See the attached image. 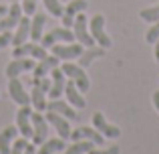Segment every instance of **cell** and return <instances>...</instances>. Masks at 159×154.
I'll use <instances>...</instances> for the list:
<instances>
[{
    "mask_svg": "<svg viewBox=\"0 0 159 154\" xmlns=\"http://www.w3.org/2000/svg\"><path fill=\"white\" fill-rule=\"evenodd\" d=\"M28 39H30V16L22 14V18H20L18 24H16V32L12 35V45L18 47V45L26 43Z\"/></svg>",
    "mask_w": 159,
    "mask_h": 154,
    "instance_id": "obj_17",
    "label": "cell"
},
{
    "mask_svg": "<svg viewBox=\"0 0 159 154\" xmlns=\"http://www.w3.org/2000/svg\"><path fill=\"white\" fill-rule=\"evenodd\" d=\"M73 142H77V140H91V142L95 144V146H103L105 144V136L101 134L99 130H95V128H77V130H70V136H69Z\"/></svg>",
    "mask_w": 159,
    "mask_h": 154,
    "instance_id": "obj_10",
    "label": "cell"
},
{
    "mask_svg": "<svg viewBox=\"0 0 159 154\" xmlns=\"http://www.w3.org/2000/svg\"><path fill=\"white\" fill-rule=\"evenodd\" d=\"M34 61L36 59H32V57H14V61H10V63L6 65L8 79L10 77H18L20 73H24V71H32L34 65H36Z\"/></svg>",
    "mask_w": 159,
    "mask_h": 154,
    "instance_id": "obj_12",
    "label": "cell"
},
{
    "mask_svg": "<svg viewBox=\"0 0 159 154\" xmlns=\"http://www.w3.org/2000/svg\"><path fill=\"white\" fill-rule=\"evenodd\" d=\"M43 4H44V8H47L52 16H57V18H61V16H62L65 6H61V2H58V0H43Z\"/></svg>",
    "mask_w": 159,
    "mask_h": 154,
    "instance_id": "obj_27",
    "label": "cell"
},
{
    "mask_svg": "<svg viewBox=\"0 0 159 154\" xmlns=\"http://www.w3.org/2000/svg\"><path fill=\"white\" fill-rule=\"evenodd\" d=\"M8 93H10L12 102L18 106H30V95L26 93L24 85L18 81V77H10L8 79Z\"/></svg>",
    "mask_w": 159,
    "mask_h": 154,
    "instance_id": "obj_13",
    "label": "cell"
},
{
    "mask_svg": "<svg viewBox=\"0 0 159 154\" xmlns=\"http://www.w3.org/2000/svg\"><path fill=\"white\" fill-rule=\"evenodd\" d=\"M18 138V128L16 126H8L0 132V154H10L12 142Z\"/></svg>",
    "mask_w": 159,
    "mask_h": 154,
    "instance_id": "obj_21",
    "label": "cell"
},
{
    "mask_svg": "<svg viewBox=\"0 0 159 154\" xmlns=\"http://www.w3.org/2000/svg\"><path fill=\"white\" fill-rule=\"evenodd\" d=\"M103 55H105V49H103V47H89V51H87V53L83 51V55L79 57V65L85 69L87 65H91L97 57H103Z\"/></svg>",
    "mask_w": 159,
    "mask_h": 154,
    "instance_id": "obj_24",
    "label": "cell"
},
{
    "mask_svg": "<svg viewBox=\"0 0 159 154\" xmlns=\"http://www.w3.org/2000/svg\"><path fill=\"white\" fill-rule=\"evenodd\" d=\"M93 148H95V144L91 140H77L70 148H66L65 154H85V152L93 150Z\"/></svg>",
    "mask_w": 159,
    "mask_h": 154,
    "instance_id": "obj_25",
    "label": "cell"
},
{
    "mask_svg": "<svg viewBox=\"0 0 159 154\" xmlns=\"http://www.w3.org/2000/svg\"><path fill=\"white\" fill-rule=\"evenodd\" d=\"M141 20H145V22H157L159 20V4L157 6H149V8H143V10L139 12Z\"/></svg>",
    "mask_w": 159,
    "mask_h": 154,
    "instance_id": "obj_26",
    "label": "cell"
},
{
    "mask_svg": "<svg viewBox=\"0 0 159 154\" xmlns=\"http://www.w3.org/2000/svg\"><path fill=\"white\" fill-rule=\"evenodd\" d=\"M30 120H32V144H34V146H40V144L48 138V122H47V118L36 110H32Z\"/></svg>",
    "mask_w": 159,
    "mask_h": 154,
    "instance_id": "obj_4",
    "label": "cell"
},
{
    "mask_svg": "<svg viewBox=\"0 0 159 154\" xmlns=\"http://www.w3.org/2000/svg\"><path fill=\"white\" fill-rule=\"evenodd\" d=\"M12 55H14V57H32V59L40 61V59H44V57H47V49H44L40 43H34V41H30V43H28V41H26V43L14 47Z\"/></svg>",
    "mask_w": 159,
    "mask_h": 154,
    "instance_id": "obj_6",
    "label": "cell"
},
{
    "mask_svg": "<svg viewBox=\"0 0 159 154\" xmlns=\"http://www.w3.org/2000/svg\"><path fill=\"white\" fill-rule=\"evenodd\" d=\"M119 146H111V148H107V150H97V148H93V150H89L87 154H119Z\"/></svg>",
    "mask_w": 159,
    "mask_h": 154,
    "instance_id": "obj_32",
    "label": "cell"
},
{
    "mask_svg": "<svg viewBox=\"0 0 159 154\" xmlns=\"http://www.w3.org/2000/svg\"><path fill=\"white\" fill-rule=\"evenodd\" d=\"M32 106H20V110L16 112V128L18 134L26 140H32Z\"/></svg>",
    "mask_w": 159,
    "mask_h": 154,
    "instance_id": "obj_5",
    "label": "cell"
},
{
    "mask_svg": "<svg viewBox=\"0 0 159 154\" xmlns=\"http://www.w3.org/2000/svg\"><path fill=\"white\" fill-rule=\"evenodd\" d=\"M58 63H61V59H58L57 55H47L44 59H40L39 63L34 65V77H32V79L47 77L54 67H58Z\"/></svg>",
    "mask_w": 159,
    "mask_h": 154,
    "instance_id": "obj_18",
    "label": "cell"
},
{
    "mask_svg": "<svg viewBox=\"0 0 159 154\" xmlns=\"http://www.w3.org/2000/svg\"><path fill=\"white\" fill-rule=\"evenodd\" d=\"M12 2H20V0H12Z\"/></svg>",
    "mask_w": 159,
    "mask_h": 154,
    "instance_id": "obj_37",
    "label": "cell"
},
{
    "mask_svg": "<svg viewBox=\"0 0 159 154\" xmlns=\"http://www.w3.org/2000/svg\"><path fill=\"white\" fill-rule=\"evenodd\" d=\"M52 55H57L61 61L79 59L83 55V45L81 43H65V45H52Z\"/></svg>",
    "mask_w": 159,
    "mask_h": 154,
    "instance_id": "obj_7",
    "label": "cell"
},
{
    "mask_svg": "<svg viewBox=\"0 0 159 154\" xmlns=\"http://www.w3.org/2000/svg\"><path fill=\"white\" fill-rule=\"evenodd\" d=\"M36 4H39V0H22V12L26 16H32L36 10Z\"/></svg>",
    "mask_w": 159,
    "mask_h": 154,
    "instance_id": "obj_30",
    "label": "cell"
},
{
    "mask_svg": "<svg viewBox=\"0 0 159 154\" xmlns=\"http://www.w3.org/2000/svg\"><path fill=\"white\" fill-rule=\"evenodd\" d=\"M65 93V73L61 67H54L51 71V89H48V97L58 99Z\"/></svg>",
    "mask_w": 159,
    "mask_h": 154,
    "instance_id": "obj_15",
    "label": "cell"
},
{
    "mask_svg": "<svg viewBox=\"0 0 159 154\" xmlns=\"http://www.w3.org/2000/svg\"><path fill=\"white\" fill-rule=\"evenodd\" d=\"M26 144H28L26 138H16L14 142H12L10 154H24V150H26Z\"/></svg>",
    "mask_w": 159,
    "mask_h": 154,
    "instance_id": "obj_28",
    "label": "cell"
},
{
    "mask_svg": "<svg viewBox=\"0 0 159 154\" xmlns=\"http://www.w3.org/2000/svg\"><path fill=\"white\" fill-rule=\"evenodd\" d=\"M93 126H95V130H99L105 138H113V140H115V138L121 136V130L117 126H113V124H109L101 112H95V114H93Z\"/></svg>",
    "mask_w": 159,
    "mask_h": 154,
    "instance_id": "obj_14",
    "label": "cell"
},
{
    "mask_svg": "<svg viewBox=\"0 0 159 154\" xmlns=\"http://www.w3.org/2000/svg\"><path fill=\"white\" fill-rule=\"evenodd\" d=\"M73 32H75V39L83 45V47H95V39L91 37V31H89V20H87L85 12H79L77 18L73 22Z\"/></svg>",
    "mask_w": 159,
    "mask_h": 154,
    "instance_id": "obj_3",
    "label": "cell"
},
{
    "mask_svg": "<svg viewBox=\"0 0 159 154\" xmlns=\"http://www.w3.org/2000/svg\"><path fill=\"white\" fill-rule=\"evenodd\" d=\"M44 24H47V14H43V12H34V14L30 16V39L34 41V43H39V41L43 39Z\"/></svg>",
    "mask_w": 159,
    "mask_h": 154,
    "instance_id": "obj_22",
    "label": "cell"
},
{
    "mask_svg": "<svg viewBox=\"0 0 159 154\" xmlns=\"http://www.w3.org/2000/svg\"><path fill=\"white\" fill-rule=\"evenodd\" d=\"M22 4L20 2H12L10 6H8V12L0 18V32L4 31H12V28L18 24V20L22 18Z\"/></svg>",
    "mask_w": 159,
    "mask_h": 154,
    "instance_id": "obj_9",
    "label": "cell"
},
{
    "mask_svg": "<svg viewBox=\"0 0 159 154\" xmlns=\"http://www.w3.org/2000/svg\"><path fill=\"white\" fill-rule=\"evenodd\" d=\"M32 83H34V87H32V93H30V106H32V110L43 112V110H47V103H48L47 89L40 85L39 79H32Z\"/></svg>",
    "mask_w": 159,
    "mask_h": 154,
    "instance_id": "obj_16",
    "label": "cell"
},
{
    "mask_svg": "<svg viewBox=\"0 0 159 154\" xmlns=\"http://www.w3.org/2000/svg\"><path fill=\"white\" fill-rule=\"evenodd\" d=\"M153 55H155V61L159 63V39L155 41V53H153Z\"/></svg>",
    "mask_w": 159,
    "mask_h": 154,
    "instance_id": "obj_35",
    "label": "cell"
},
{
    "mask_svg": "<svg viewBox=\"0 0 159 154\" xmlns=\"http://www.w3.org/2000/svg\"><path fill=\"white\" fill-rule=\"evenodd\" d=\"M6 12H8V6H2V4H0V18H2Z\"/></svg>",
    "mask_w": 159,
    "mask_h": 154,
    "instance_id": "obj_36",
    "label": "cell"
},
{
    "mask_svg": "<svg viewBox=\"0 0 159 154\" xmlns=\"http://www.w3.org/2000/svg\"><path fill=\"white\" fill-rule=\"evenodd\" d=\"M62 150H66V140H62V138H51L48 140L47 138L40 144L36 154H54V152H62Z\"/></svg>",
    "mask_w": 159,
    "mask_h": 154,
    "instance_id": "obj_23",
    "label": "cell"
},
{
    "mask_svg": "<svg viewBox=\"0 0 159 154\" xmlns=\"http://www.w3.org/2000/svg\"><path fill=\"white\" fill-rule=\"evenodd\" d=\"M153 106H155V110L159 112V91H155V93H153Z\"/></svg>",
    "mask_w": 159,
    "mask_h": 154,
    "instance_id": "obj_34",
    "label": "cell"
},
{
    "mask_svg": "<svg viewBox=\"0 0 159 154\" xmlns=\"http://www.w3.org/2000/svg\"><path fill=\"white\" fill-rule=\"evenodd\" d=\"M65 95H66V102H69L73 107H77V110H83V107L87 106L85 97H83V91L75 85V81L65 83Z\"/></svg>",
    "mask_w": 159,
    "mask_h": 154,
    "instance_id": "obj_19",
    "label": "cell"
},
{
    "mask_svg": "<svg viewBox=\"0 0 159 154\" xmlns=\"http://www.w3.org/2000/svg\"><path fill=\"white\" fill-rule=\"evenodd\" d=\"M89 31H91V37L95 39V43H99V47L109 49L113 45L111 37L105 32V16L103 14H95L89 20Z\"/></svg>",
    "mask_w": 159,
    "mask_h": 154,
    "instance_id": "obj_2",
    "label": "cell"
},
{
    "mask_svg": "<svg viewBox=\"0 0 159 154\" xmlns=\"http://www.w3.org/2000/svg\"><path fill=\"white\" fill-rule=\"evenodd\" d=\"M47 122L51 124V126L57 130V134H58V138H62V140H69V136H70V126H69V120L65 118V116H61V114H57V112H52V110H47Z\"/></svg>",
    "mask_w": 159,
    "mask_h": 154,
    "instance_id": "obj_11",
    "label": "cell"
},
{
    "mask_svg": "<svg viewBox=\"0 0 159 154\" xmlns=\"http://www.w3.org/2000/svg\"><path fill=\"white\" fill-rule=\"evenodd\" d=\"M61 69H62V73H65V77H69L70 81H75V85H77L83 93L91 89V81H89V77H87V73L83 71L81 65H75V63H70V61H65Z\"/></svg>",
    "mask_w": 159,
    "mask_h": 154,
    "instance_id": "obj_1",
    "label": "cell"
},
{
    "mask_svg": "<svg viewBox=\"0 0 159 154\" xmlns=\"http://www.w3.org/2000/svg\"><path fill=\"white\" fill-rule=\"evenodd\" d=\"M47 110H52V112H57V114L65 116L66 120H79V114H77V110H75V107L70 106L69 102H61V99H51V102L47 103Z\"/></svg>",
    "mask_w": 159,
    "mask_h": 154,
    "instance_id": "obj_20",
    "label": "cell"
},
{
    "mask_svg": "<svg viewBox=\"0 0 159 154\" xmlns=\"http://www.w3.org/2000/svg\"><path fill=\"white\" fill-rule=\"evenodd\" d=\"M157 39H159V20H157L155 24H153L151 28H149L147 32H145V41H147L149 45H155V41H157Z\"/></svg>",
    "mask_w": 159,
    "mask_h": 154,
    "instance_id": "obj_29",
    "label": "cell"
},
{
    "mask_svg": "<svg viewBox=\"0 0 159 154\" xmlns=\"http://www.w3.org/2000/svg\"><path fill=\"white\" fill-rule=\"evenodd\" d=\"M87 6H89V2H87V0H70V2L65 6L62 16H61L62 27L70 28V27H73V22H75V18H77V14H79V12H85Z\"/></svg>",
    "mask_w": 159,
    "mask_h": 154,
    "instance_id": "obj_8",
    "label": "cell"
},
{
    "mask_svg": "<svg viewBox=\"0 0 159 154\" xmlns=\"http://www.w3.org/2000/svg\"><path fill=\"white\" fill-rule=\"evenodd\" d=\"M8 45H12V35H10V31L0 32V49H6Z\"/></svg>",
    "mask_w": 159,
    "mask_h": 154,
    "instance_id": "obj_31",
    "label": "cell"
},
{
    "mask_svg": "<svg viewBox=\"0 0 159 154\" xmlns=\"http://www.w3.org/2000/svg\"><path fill=\"white\" fill-rule=\"evenodd\" d=\"M36 150H34V144H32V142H28L26 144V150H24V154H34Z\"/></svg>",
    "mask_w": 159,
    "mask_h": 154,
    "instance_id": "obj_33",
    "label": "cell"
}]
</instances>
